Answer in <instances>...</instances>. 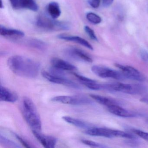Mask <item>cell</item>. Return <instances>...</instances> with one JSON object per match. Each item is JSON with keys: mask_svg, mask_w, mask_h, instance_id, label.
<instances>
[{"mask_svg": "<svg viewBox=\"0 0 148 148\" xmlns=\"http://www.w3.org/2000/svg\"><path fill=\"white\" fill-rule=\"evenodd\" d=\"M86 18L90 22L95 25L99 24L102 21L101 17L94 13H88L86 14Z\"/></svg>", "mask_w": 148, "mask_h": 148, "instance_id": "cell-23", "label": "cell"}, {"mask_svg": "<svg viewBox=\"0 0 148 148\" xmlns=\"http://www.w3.org/2000/svg\"><path fill=\"white\" fill-rule=\"evenodd\" d=\"M90 96L92 98L94 99L99 103L107 107L112 105H119L117 102H116L115 100L103 96L95 95V94H90Z\"/></svg>", "mask_w": 148, "mask_h": 148, "instance_id": "cell-20", "label": "cell"}, {"mask_svg": "<svg viewBox=\"0 0 148 148\" xmlns=\"http://www.w3.org/2000/svg\"><path fill=\"white\" fill-rule=\"evenodd\" d=\"M52 67L61 71H74L77 68L71 63L58 58H53L51 60Z\"/></svg>", "mask_w": 148, "mask_h": 148, "instance_id": "cell-13", "label": "cell"}, {"mask_svg": "<svg viewBox=\"0 0 148 148\" xmlns=\"http://www.w3.org/2000/svg\"><path fill=\"white\" fill-rule=\"evenodd\" d=\"M33 133L36 139L46 148H53L55 147L57 140L56 138L49 136H46L40 133L38 131L33 130Z\"/></svg>", "mask_w": 148, "mask_h": 148, "instance_id": "cell-12", "label": "cell"}, {"mask_svg": "<svg viewBox=\"0 0 148 148\" xmlns=\"http://www.w3.org/2000/svg\"><path fill=\"white\" fill-rule=\"evenodd\" d=\"M73 75L76 77L77 78L79 79L81 84L96 81L95 80H93V79H91L89 78L86 77H84V76H82V75H79V74H77V73H73Z\"/></svg>", "mask_w": 148, "mask_h": 148, "instance_id": "cell-26", "label": "cell"}, {"mask_svg": "<svg viewBox=\"0 0 148 148\" xmlns=\"http://www.w3.org/2000/svg\"><path fill=\"white\" fill-rule=\"evenodd\" d=\"M8 65L17 76L27 78H34L38 76L40 69L38 62L24 56L15 55L10 57Z\"/></svg>", "mask_w": 148, "mask_h": 148, "instance_id": "cell-1", "label": "cell"}, {"mask_svg": "<svg viewBox=\"0 0 148 148\" xmlns=\"http://www.w3.org/2000/svg\"><path fill=\"white\" fill-rule=\"evenodd\" d=\"M3 2H2V0H1V8H3L4 6H3Z\"/></svg>", "mask_w": 148, "mask_h": 148, "instance_id": "cell-33", "label": "cell"}, {"mask_svg": "<svg viewBox=\"0 0 148 148\" xmlns=\"http://www.w3.org/2000/svg\"><path fill=\"white\" fill-rule=\"evenodd\" d=\"M102 1H103V5L105 7H108L112 4L113 0H102Z\"/></svg>", "mask_w": 148, "mask_h": 148, "instance_id": "cell-31", "label": "cell"}, {"mask_svg": "<svg viewBox=\"0 0 148 148\" xmlns=\"http://www.w3.org/2000/svg\"><path fill=\"white\" fill-rule=\"evenodd\" d=\"M84 28L86 33L88 34V36L92 40L95 41H98L97 38L95 34L94 31L91 28L88 26H85Z\"/></svg>", "mask_w": 148, "mask_h": 148, "instance_id": "cell-25", "label": "cell"}, {"mask_svg": "<svg viewBox=\"0 0 148 148\" xmlns=\"http://www.w3.org/2000/svg\"><path fill=\"white\" fill-rule=\"evenodd\" d=\"M14 135L16 138H17L25 147H26V148H32V146L31 145V144H30L29 143L27 142L25 140L24 138L21 137L20 136L18 135V134L14 133Z\"/></svg>", "mask_w": 148, "mask_h": 148, "instance_id": "cell-28", "label": "cell"}, {"mask_svg": "<svg viewBox=\"0 0 148 148\" xmlns=\"http://www.w3.org/2000/svg\"><path fill=\"white\" fill-rule=\"evenodd\" d=\"M141 101L142 102H145V103H148V98H143L142 99H141Z\"/></svg>", "mask_w": 148, "mask_h": 148, "instance_id": "cell-32", "label": "cell"}, {"mask_svg": "<svg viewBox=\"0 0 148 148\" xmlns=\"http://www.w3.org/2000/svg\"><path fill=\"white\" fill-rule=\"evenodd\" d=\"M62 119H64V121L67 122L68 123L71 124L79 128L86 129L87 130L92 127L86 122L75 118L69 116H62Z\"/></svg>", "mask_w": 148, "mask_h": 148, "instance_id": "cell-18", "label": "cell"}, {"mask_svg": "<svg viewBox=\"0 0 148 148\" xmlns=\"http://www.w3.org/2000/svg\"><path fill=\"white\" fill-rule=\"evenodd\" d=\"M11 6L15 10L28 9L37 12L38 7L34 0H8Z\"/></svg>", "mask_w": 148, "mask_h": 148, "instance_id": "cell-11", "label": "cell"}, {"mask_svg": "<svg viewBox=\"0 0 148 148\" xmlns=\"http://www.w3.org/2000/svg\"><path fill=\"white\" fill-rule=\"evenodd\" d=\"M42 74L45 78L51 83L65 86L74 89H79L81 88L77 84L66 78L64 77L54 75L51 73L47 72L46 71H43Z\"/></svg>", "mask_w": 148, "mask_h": 148, "instance_id": "cell-7", "label": "cell"}, {"mask_svg": "<svg viewBox=\"0 0 148 148\" xmlns=\"http://www.w3.org/2000/svg\"><path fill=\"white\" fill-rule=\"evenodd\" d=\"M89 5L94 8H97L99 6L100 0H88Z\"/></svg>", "mask_w": 148, "mask_h": 148, "instance_id": "cell-30", "label": "cell"}, {"mask_svg": "<svg viewBox=\"0 0 148 148\" xmlns=\"http://www.w3.org/2000/svg\"><path fill=\"white\" fill-rule=\"evenodd\" d=\"M132 131L138 136L140 137L145 140L148 141V132L138 130H133Z\"/></svg>", "mask_w": 148, "mask_h": 148, "instance_id": "cell-27", "label": "cell"}, {"mask_svg": "<svg viewBox=\"0 0 148 148\" xmlns=\"http://www.w3.org/2000/svg\"><path fill=\"white\" fill-rule=\"evenodd\" d=\"M116 67L121 70L125 78L138 81L145 80L144 76L136 68L130 66L123 65L119 64H115Z\"/></svg>", "mask_w": 148, "mask_h": 148, "instance_id": "cell-9", "label": "cell"}, {"mask_svg": "<svg viewBox=\"0 0 148 148\" xmlns=\"http://www.w3.org/2000/svg\"><path fill=\"white\" fill-rule=\"evenodd\" d=\"M27 44L29 46L38 50L43 51L46 49L47 45L46 43L40 40L36 39H31L27 41Z\"/></svg>", "mask_w": 148, "mask_h": 148, "instance_id": "cell-21", "label": "cell"}, {"mask_svg": "<svg viewBox=\"0 0 148 148\" xmlns=\"http://www.w3.org/2000/svg\"><path fill=\"white\" fill-rule=\"evenodd\" d=\"M23 117L33 130L40 132L41 130V122L37 108L32 99L24 97L20 106Z\"/></svg>", "mask_w": 148, "mask_h": 148, "instance_id": "cell-2", "label": "cell"}, {"mask_svg": "<svg viewBox=\"0 0 148 148\" xmlns=\"http://www.w3.org/2000/svg\"><path fill=\"white\" fill-rule=\"evenodd\" d=\"M51 100L53 102L75 106L90 104L92 102L88 98L81 95L58 96L52 98Z\"/></svg>", "mask_w": 148, "mask_h": 148, "instance_id": "cell-5", "label": "cell"}, {"mask_svg": "<svg viewBox=\"0 0 148 148\" xmlns=\"http://www.w3.org/2000/svg\"><path fill=\"white\" fill-rule=\"evenodd\" d=\"M0 34L3 37L18 38H23L25 35L22 31L7 28L2 25L0 26Z\"/></svg>", "mask_w": 148, "mask_h": 148, "instance_id": "cell-17", "label": "cell"}, {"mask_svg": "<svg viewBox=\"0 0 148 148\" xmlns=\"http://www.w3.org/2000/svg\"><path fill=\"white\" fill-rule=\"evenodd\" d=\"M108 110L111 113L116 116L122 117H132L135 115L132 112L125 110L119 106V105H114L107 107Z\"/></svg>", "mask_w": 148, "mask_h": 148, "instance_id": "cell-16", "label": "cell"}, {"mask_svg": "<svg viewBox=\"0 0 148 148\" xmlns=\"http://www.w3.org/2000/svg\"><path fill=\"white\" fill-rule=\"evenodd\" d=\"M86 134L95 136H102L106 138L114 137H120L122 135V131L111 130L105 128L92 127L85 132Z\"/></svg>", "mask_w": 148, "mask_h": 148, "instance_id": "cell-8", "label": "cell"}, {"mask_svg": "<svg viewBox=\"0 0 148 148\" xmlns=\"http://www.w3.org/2000/svg\"><path fill=\"white\" fill-rule=\"evenodd\" d=\"M47 11L51 18L54 19L58 18L61 13L59 5L56 2H51L49 3L47 5Z\"/></svg>", "mask_w": 148, "mask_h": 148, "instance_id": "cell-19", "label": "cell"}, {"mask_svg": "<svg viewBox=\"0 0 148 148\" xmlns=\"http://www.w3.org/2000/svg\"><path fill=\"white\" fill-rule=\"evenodd\" d=\"M81 142L86 145L91 147H93V148H105V147H106V146L103 145L101 144L91 141V140H88V139H81Z\"/></svg>", "mask_w": 148, "mask_h": 148, "instance_id": "cell-24", "label": "cell"}, {"mask_svg": "<svg viewBox=\"0 0 148 148\" xmlns=\"http://www.w3.org/2000/svg\"><path fill=\"white\" fill-rule=\"evenodd\" d=\"M58 38L60 39L66 41L75 42L88 48L89 50H92V51L93 50L92 46L87 40L81 37L66 34H61L58 36Z\"/></svg>", "mask_w": 148, "mask_h": 148, "instance_id": "cell-14", "label": "cell"}, {"mask_svg": "<svg viewBox=\"0 0 148 148\" xmlns=\"http://www.w3.org/2000/svg\"><path fill=\"white\" fill-rule=\"evenodd\" d=\"M140 57L143 61L145 62H148V52L147 51L143 49L140 51Z\"/></svg>", "mask_w": 148, "mask_h": 148, "instance_id": "cell-29", "label": "cell"}, {"mask_svg": "<svg viewBox=\"0 0 148 148\" xmlns=\"http://www.w3.org/2000/svg\"><path fill=\"white\" fill-rule=\"evenodd\" d=\"M18 96L15 92L11 90L4 87L2 85L0 86V100L1 101L15 103L18 100Z\"/></svg>", "mask_w": 148, "mask_h": 148, "instance_id": "cell-15", "label": "cell"}, {"mask_svg": "<svg viewBox=\"0 0 148 148\" xmlns=\"http://www.w3.org/2000/svg\"><path fill=\"white\" fill-rule=\"evenodd\" d=\"M36 25L39 28L50 31L67 30L70 27L67 23L57 21L52 18L45 15H41L38 18Z\"/></svg>", "mask_w": 148, "mask_h": 148, "instance_id": "cell-3", "label": "cell"}, {"mask_svg": "<svg viewBox=\"0 0 148 148\" xmlns=\"http://www.w3.org/2000/svg\"><path fill=\"white\" fill-rule=\"evenodd\" d=\"M0 144L6 148H17L21 147L18 144L8 138H7L2 135L0 136Z\"/></svg>", "mask_w": 148, "mask_h": 148, "instance_id": "cell-22", "label": "cell"}, {"mask_svg": "<svg viewBox=\"0 0 148 148\" xmlns=\"http://www.w3.org/2000/svg\"><path fill=\"white\" fill-rule=\"evenodd\" d=\"M91 71L98 77L103 78H112L117 80L126 79L122 72L117 71L102 65H94Z\"/></svg>", "mask_w": 148, "mask_h": 148, "instance_id": "cell-6", "label": "cell"}, {"mask_svg": "<svg viewBox=\"0 0 148 148\" xmlns=\"http://www.w3.org/2000/svg\"><path fill=\"white\" fill-rule=\"evenodd\" d=\"M103 90L120 92L130 94H137L143 93L145 89L144 87L139 85L115 83L103 84Z\"/></svg>", "mask_w": 148, "mask_h": 148, "instance_id": "cell-4", "label": "cell"}, {"mask_svg": "<svg viewBox=\"0 0 148 148\" xmlns=\"http://www.w3.org/2000/svg\"><path fill=\"white\" fill-rule=\"evenodd\" d=\"M66 55L70 58L78 61L91 63L92 59L85 52L76 47H70L65 51Z\"/></svg>", "mask_w": 148, "mask_h": 148, "instance_id": "cell-10", "label": "cell"}]
</instances>
